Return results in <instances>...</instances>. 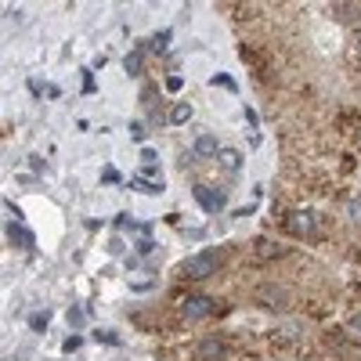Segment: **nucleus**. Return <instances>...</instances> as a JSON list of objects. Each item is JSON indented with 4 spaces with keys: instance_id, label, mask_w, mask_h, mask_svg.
I'll return each instance as SVG.
<instances>
[{
    "instance_id": "nucleus-1",
    "label": "nucleus",
    "mask_w": 361,
    "mask_h": 361,
    "mask_svg": "<svg viewBox=\"0 0 361 361\" xmlns=\"http://www.w3.org/2000/svg\"><path fill=\"white\" fill-rule=\"evenodd\" d=\"M217 267H221V253L202 250V253H192L177 271H180V279H209V275H217Z\"/></svg>"
},
{
    "instance_id": "nucleus-2",
    "label": "nucleus",
    "mask_w": 361,
    "mask_h": 361,
    "mask_svg": "<svg viewBox=\"0 0 361 361\" xmlns=\"http://www.w3.org/2000/svg\"><path fill=\"white\" fill-rule=\"evenodd\" d=\"M286 231L296 235V238H318L322 235V217L314 209H293L286 217Z\"/></svg>"
},
{
    "instance_id": "nucleus-3",
    "label": "nucleus",
    "mask_w": 361,
    "mask_h": 361,
    "mask_svg": "<svg viewBox=\"0 0 361 361\" xmlns=\"http://www.w3.org/2000/svg\"><path fill=\"white\" fill-rule=\"evenodd\" d=\"M217 311V300L214 296H188V300H180V314H185L188 322H202Z\"/></svg>"
},
{
    "instance_id": "nucleus-4",
    "label": "nucleus",
    "mask_w": 361,
    "mask_h": 361,
    "mask_svg": "<svg viewBox=\"0 0 361 361\" xmlns=\"http://www.w3.org/2000/svg\"><path fill=\"white\" fill-rule=\"evenodd\" d=\"M192 195H195V202L206 209V214H221V209L228 206V195L221 188H209V185H195Z\"/></svg>"
},
{
    "instance_id": "nucleus-5",
    "label": "nucleus",
    "mask_w": 361,
    "mask_h": 361,
    "mask_svg": "<svg viewBox=\"0 0 361 361\" xmlns=\"http://www.w3.org/2000/svg\"><path fill=\"white\" fill-rule=\"evenodd\" d=\"M130 188H137L145 195H163V177L156 166H141V173L130 177Z\"/></svg>"
},
{
    "instance_id": "nucleus-6",
    "label": "nucleus",
    "mask_w": 361,
    "mask_h": 361,
    "mask_svg": "<svg viewBox=\"0 0 361 361\" xmlns=\"http://www.w3.org/2000/svg\"><path fill=\"white\" fill-rule=\"evenodd\" d=\"M257 300H260L264 307H271V311H282V307L289 304V289H286V286H271V282H267V286H260V289H257Z\"/></svg>"
},
{
    "instance_id": "nucleus-7",
    "label": "nucleus",
    "mask_w": 361,
    "mask_h": 361,
    "mask_svg": "<svg viewBox=\"0 0 361 361\" xmlns=\"http://www.w3.org/2000/svg\"><path fill=\"white\" fill-rule=\"evenodd\" d=\"M224 354H228V347H224V340H217V336H206V340H199V347H195V361H224Z\"/></svg>"
},
{
    "instance_id": "nucleus-8",
    "label": "nucleus",
    "mask_w": 361,
    "mask_h": 361,
    "mask_svg": "<svg viewBox=\"0 0 361 361\" xmlns=\"http://www.w3.org/2000/svg\"><path fill=\"white\" fill-rule=\"evenodd\" d=\"M217 152H221V145H217L214 134H209V130L195 134V141H192V159H214Z\"/></svg>"
},
{
    "instance_id": "nucleus-9",
    "label": "nucleus",
    "mask_w": 361,
    "mask_h": 361,
    "mask_svg": "<svg viewBox=\"0 0 361 361\" xmlns=\"http://www.w3.org/2000/svg\"><path fill=\"white\" fill-rule=\"evenodd\" d=\"M8 238H11V246H18V250H33L37 246V235L29 231V228H22L18 221L8 224Z\"/></svg>"
},
{
    "instance_id": "nucleus-10",
    "label": "nucleus",
    "mask_w": 361,
    "mask_h": 361,
    "mask_svg": "<svg viewBox=\"0 0 361 361\" xmlns=\"http://www.w3.org/2000/svg\"><path fill=\"white\" fill-rule=\"evenodd\" d=\"M217 163H221L224 173H238V170H243V152H235V148H221Z\"/></svg>"
},
{
    "instance_id": "nucleus-11",
    "label": "nucleus",
    "mask_w": 361,
    "mask_h": 361,
    "mask_svg": "<svg viewBox=\"0 0 361 361\" xmlns=\"http://www.w3.org/2000/svg\"><path fill=\"white\" fill-rule=\"evenodd\" d=\"M329 15H333L336 22H357L361 18V4H333Z\"/></svg>"
},
{
    "instance_id": "nucleus-12",
    "label": "nucleus",
    "mask_w": 361,
    "mask_h": 361,
    "mask_svg": "<svg viewBox=\"0 0 361 361\" xmlns=\"http://www.w3.org/2000/svg\"><path fill=\"white\" fill-rule=\"evenodd\" d=\"M123 69H127L130 76H141V69H145V47H141V44H137V47H134V51L123 58Z\"/></svg>"
},
{
    "instance_id": "nucleus-13",
    "label": "nucleus",
    "mask_w": 361,
    "mask_h": 361,
    "mask_svg": "<svg viewBox=\"0 0 361 361\" xmlns=\"http://www.w3.org/2000/svg\"><path fill=\"white\" fill-rule=\"evenodd\" d=\"M192 112H195V109H192V102H173V109H170V116H166V119L180 127V123H188V119H192Z\"/></svg>"
},
{
    "instance_id": "nucleus-14",
    "label": "nucleus",
    "mask_w": 361,
    "mask_h": 361,
    "mask_svg": "<svg viewBox=\"0 0 361 361\" xmlns=\"http://www.w3.org/2000/svg\"><path fill=\"white\" fill-rule=\"evenodd\" d=\"M170 37H173V33H170V29H159V33H156L152 40H148V47H152L156 54H163V51L170 47Z\"/></svg>"
},
{
    "instance_id": "nucleus-15",
    "label": "nucleus",
    "mask_w": 361,
    "mask_h": 361,
    "mask_svg": "<svg viewBox=\"0 0 361 361\" xmlns=\"http://www.w3.org/2000/svg\"><path fill=\"white\" fill-rule=\"evenodd\" d=\"M47 322H51V314L44 311H37V314H29V329H33V333H47Z\"/></svg>"
},
{
    "instance_id": "nucleus-16",
    "label": "nucleus",
    "mask_w": 361,
    "mask_h": 361,
    "mask_svg": "<svg viewBox=\"0 0 361 361\" xmlns=\"http://www.w3.org/2000/svg\"><path fill=\"white\" fill-rule=\"evenodd\" d=\"M94 340H98V343H109V347H119V343H123V340H119V336L112 333V329H98Z\"/></svg>"
},
{
    "instance_id": "nucleus-17",
    "label": "nucleus",
    "mask_w": 361,
    "mask_h": 361,
    "mask_svg": "<svg viewBox=\"0 0 361 361\" xmlns=\"http://www.w3.org/2000/svg\"><path fill=\"white\" fill-rule=\"evenodd\" d=\"M66 318H69V325H73V333H76V329H83V318H87V314H83L80 307H69V314H66Z\"/></svg>"
},
{
    "instance_id": "nucleus-18",
    "label": "nucleus",
    "mask_w": 361,
    "mask_h": 361,
    "mask_svg": "<svg viewBox=\"0 0 361 361\" xmlns=\"http://www.w3.org/2000/svg\"><path fill=\"white\" fill-rule=\"evenodd\" d=\"M347 217H350L354 224H361V199H350V202H347Z\"/></svg>"
},
{
    "instance_id": "nucleus-19",
    "label": "nucleus",
    "mask_w": 361,
    "mask_h": 361,
    "mask_svg": "<svg viewBox=\"0 0 361 361\" xmlns=\"http://www.w3.org/2000/svg\"><path fill=\"white\" fill-rule=\"evenodd\" d=\"M102 180H105V185H119V170L116 166H105L102 170Z\"/></svg>"
},
{
    "instance_id": "nucleus-20",
    "label": "nucleus",
    "mask_w": 361,
    "mask_h": 361,
    "mask_svg": "<svg viewBox=\"0 0 361 361\" xmlns=\"http://www.w3.org/2000/svg\"><path fill=\"white\" fill-rule=\"evenodd\" d=\"M123 250H127V246H123V238H119V235H112V238H109V253H112V257H119Z\"/></svg>"
},
{
    "instance_id": "nucleus-21",
    "label": "nucleus",
    "mask_w": 361,
    "mask_h": 361,
    "mask_svg": "<svg viewBox=\"0 0 361 361\" xmlns=\"http://www.w3.org/2000/svg\"><path fill=\"white\" fill-rule=\"evenodd\" d=\"M130 137H134V141H145V137H148V127H145V123H130Z\"/></svg>"
},
{
    "instance_id": "nucleus-22",
    "label": "nucleus",
    "mask_w": 361,
    "mask_h": 361,
    "mask_svg": "<svg viewBox=\"0 0 361 361\" xmlns=\"http://www.w3.org/2000/svg\"><path fill=\"white\" fill-rule=\"evenodd\" d=\"M80 347H83V336H69V340L62 343V350H66V354H73V350H80Z\"/></svg>"
},
{
    "instance_id": "nucleus-23",
    "label": "nucleus",
    "mask_w": 361,
    "mask_h": 361,
    "mask_svg": "<svg viewBox=\"0 0 361 361\" xmlns=\"http://www.w3.org/2000/svg\"><path fill=\"white\" fill-rule=\"evenodd\" d=\"M152 282H156V279H137V282H130V289H134V293H145V289H152Z\"/></svg>"
},
{
    "instance_id": "nucleus-24",
    "label": "nucleus",
    "mask_w": 361,
    "mask_h": 361,
    "mask_svg": "<svg viewBox=\"0 0 361 361\" xmlns=\"http://www.w3.org/2000/svg\"><path fill=\"white\" fill-rule=\"evenodd\" d=\"M141 166H156V152H152V148H145V152H141Z\"/></svg>"
},
{
    "instance_id": "nucleus-25",
    "label": "nucleus",
    "mask_w": 361,
    "mask_h": 361,
    "mask_svg": "<svg viewBox=\"0 0 361 361\" xmlns=\"http://www.w3.org/2000/svg\"><path fill=\"white\" fill-rule=\"evenodd\" d=\"M209 83H214V87L221 83V87H228V90H235V80H231V76H214V80H209Z\"/></svg>"
},
{
    "instance_id": "nucleus-26",
    "label": "nucleus",
    "mask_w": 361,
    "mask_h": 361,
    "mask_svg": "<svg viewBox=\"0 0 361 361\" xmlns=\"http://www.w3.org/2000/svg\"><path fill=\"white\" fill-rule=\"evenodd\" d=\"M180 83H185L180 76H166V90H180Z\"/></svg>"
},
{
    "instance_id": "nucleus-27",
    "label": "nucleus",
    "mask_w": 361,
    "mask_h": 361,
    "mask_svg": "<svg viewBox=\"0 0 361 361\" xmlns=\"http://www.w3.org/2000/svg\"><path fill=\"white\" fill-rule=\"evenodd\" d=\"M29 166H33V170H47V163L40 156H29Z\"/></svg>"
},
{
    "instance_id": "nucleus-28",
    "label": "nucleus",
    "mask_w": 361,
    "mask_h": 361,
    "mask_svg": "<svg viewBox=\"0 0 361 361\" xmlns=\"http://www.w3.org/2000/svg\"><path fill=\"white\" fill-rule=\"evenodd\" d=\"M44 94H47V98H58V94H62V87H54V83H47V87H44Z\"/></svg>"
},
{
    "instance_id": "nucleus-29",
    "label": "nucleus",
    "mask_w": 361,
    "mask_h": 361,
    "mask_svg": "<svg viewBox=\"0 0 361 361\" xmlns=\"http://www.w3.org/2000/svg\"><path fill=\"white\" fill-rule=\"evenodd\" d=\"M4 209H8V214H11V217H15V221H18V217H22V209H18V206H15V202H4Z\"/></svg>"
},
{
    "instance_id": "nucleus-30",
    "label": "nucleus",
    "mask_w": 361,
    "mask_h": 361,
    "mask_svg": "<svg viewBox=\"0 0 361 361\" xmlns=\"http://www.w3.org/2000/svg\"><path fill=\"white\" fill-rule=\"evenodd\" d=\"M350 329H354V333H361V314H354V318H350Z\"/></svg>"
},
{
    "instance_id": "nucleus-31",
    "label": "nucleus",
    "mask_w": 361,
    "mask_h": 361,
    "mask_svg": "<svg viewBox=\"0 0 361 361\" xmlns=\"http://www.w3.org/2000/svg\"><path fill=\"white\" fill-rule=\"evenodd\" d=\"M354 44H357V54H361V29H357V40Z\"/></svg>"
}]
</instances>
